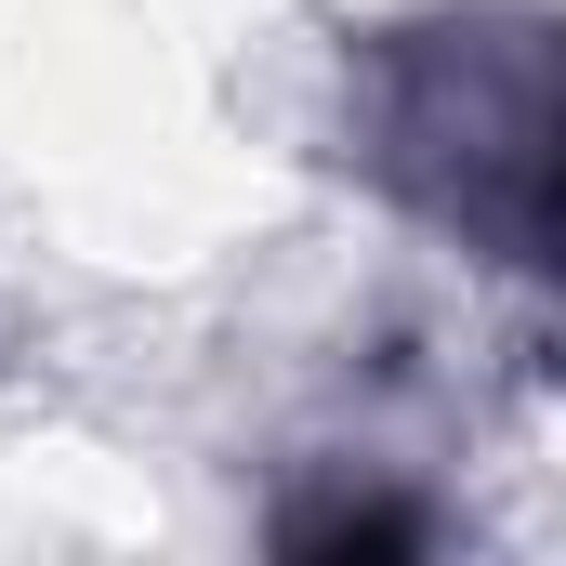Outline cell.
Segmentation results:
<instances>
[{
	"label": "cell",
	"mask_w": 566,
	"mask_h": 566,
	"mask_svg": "<svg viewBox=\"0 0 566 566\" xmlns=\"http://www.w3.org/2000/svg\"><path fill=\"white\" fill-rule=\"evenodd\" d=\"M382 171L501 264H554V53L541 27H422L369 93Z\"/></svg>",
	"instance_id": "cell-1"
},
{
	"label": "cell",
	"mask_w": 566,
	"mask_h": 566,
	"mask_svg": "<svg viewBox=\"0 0 566 566\" xmlns=\"http://www.w3.org/2000/svg\"><path fill=\"white\" fill-rule=\"evenodd\" d=\"M409 541H422V527H409V514H382V501H343V514H303V527H290V554H409Z\"/></svg>",
	"instance_id": "cell-2"
}]
</instances>
